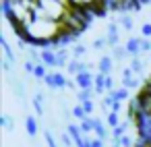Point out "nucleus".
Here are the masks:
<instances>
[{"label": "nucleus", "instance_id": "obj_26", "mask_svg": "<svg viewBox=\"0 0 151 147\" xmlns=\"http://www.w3.org/2000/svg\"><path fill=\"white\" fill-rule=\"evenodd\" d=\"M81 106H83V110H85V114H87V116H93V112H95V106H93V99H87V102H83Z\"/></svg>", "mask_w": 151, "mask_h": 147}, {"label": "nucleus", "instance_id": "obj_7", "mask_svg": "<svg viewBox=\"0 0 151 147\" xmlns=\"http://www.w3.org/2000/svg\"><path fill=\"white\" fill-rule=\"evenodd\" d=\"M25 130H27V135H29L31 139L40 133V122H37V116H33V114H25Z\"/></svg>", "mask_w": 151, "mask_h": 147}, {"label": "nucleus", "instance_id": "obj_1", "mask_svg": "<svg viewBox=\"0 0 151 147\" xmlns=\"http://www.w3.org/2000/svg\"><path fill=\"white\" fill-rule=\"evenodd\" d=\"M13 31L19 40H23L27 44H33L37 48H48L52 44H58L68 29L60 21H52V19H46V17H33L27 25L17 27Z\"/></svg>", "mask_w": 151, "mask_h": 147}, {"label": "nucleus", "instance_id": "obj_27", "mask_svg": "<svg viewBox=\"0 0 151 147\" xmlns=\"http://www.w3.org/2000/svg\"><path fill=\"white\" fill-rule=\"evenodd\" d=\"M141 37H149L151 40V23L149 21L141 25Z\"/></svg>", "mask_w": 151, "mask_h": 147}, {"label": "nucleus", "instance_id": "obj_12", "mask_svg": "<svg viewBox=\"0 0 151 147\" xmlns=\"http://www.w3.org/2000/svg\"><path fill=\"white\" fill-rule=\"evenodd\" d=\"M108 93H110L116 102H126V99H130V89H126V87H122V85L116 87L114 91H108Z\"/></svg>", "mask_w": 151, "mask_h": 147}, {"label": "nucleus", "instance_id": "obj_30", "mask_svg": "<svg viewBox=\"0 0 151 147\" xmlns=\"http://www.w3.org/2000/svg\"><path fill=\"white\" fill-rule=\"evenodd\" d=\"M106 89H108V91H114V89H116V87H114V79H112V75L106 77Z\"/></svg>", "mask_w": 151, "mask_h": 147}, {"label": "nucleus", "instance_id": "obj_31", "mask_svg": "<svg viewBox=\"0 0 151 147\" xmlns=\"http://www.w3.org/2000/svg\"><path fill=\"white\" fill-rule=\"evenodd\" d=\"M120 108H122V102H116V99H114V104H112L110 112H120Z\"/></svg>", "mask_w": 151, "mask_h": 147}, {"label": "nucleus", "instance_id": "obj_13", "mask_svg": "<svg viewBox=\"0 0 151 147\" xmlns=\"http://www.w3.org/2000/svg\"><path fill=\"white\" fill-rule=\"evenodd\" d=\"M112 58L118 62V60H126V58H130V54H128V50H126L124 44H118L116 48H112Z\"/></svg>", "mask_w": 151, "mask_h": 147}, {"label": "nucleus", "instance_id": "obj_16", "mask_svg": "<svg viewBox=\"0 0 151 147\" xmlns=\"http://www.w3.org/2000/svg\"><path fill=\"white\" fill-rule=\"evenodd\" d=\"M130 68H132V73L134 75H139V77H143V73H145V62L139 58V56H134L132 60H130V64H128Z\"/></svg>", "mask_w": 151, "mask_h": 147}, {"label": "nucleus", "instance_id": "obj_3", "mask_svg": "<svg viewBox=\"0 0 151 147\" xmlns=\"http://www.w3.org/2000/svg\"><path fill=\"white\" fill-rule=\"evenodd\" d=\"M73 79H75V83H77V87H79V89H93L95 75H93L91 71H83V73L75 75Z\"/></svg>", "mask_w": 151, "mask_h": 147}, {"label": "nucleus", "instance_id": "obj_21", "mask_svg": "<svg viewBox=\"0 0 151 147\" xmlns=\"http://www.w3.org/2000/svg\"><path fill=\"white\" fill-rule=\"evenodd\" d=\"M70 114H73V116H75V118H77L79 122L87 118V114H85V110H83V106H81V104H77V106L73 108V112H70Z\"/></svg>", "mask_w": 151, "mask_h": 147}, {"label": "nucleus", "instance_id": "obj_29", "mask_svg": "<svg viewBox=\"0 0 151 147\" xmlns=\"http://www.w3.org/2000/svg\"><path fill=\"white\" fill-rule=\"evenodd\" d=\"M23 68H25V73H27V75H33V68H35V62H33V60H25V64H23Z\"/></svg>", "mask_w": 151, "mask_h": 147}, {"label": "nucleus", "instance_id": "obj_23", "mask_svg": "<svg viewBox=\"0 0 151 147\" xmlns=\"http://www.w3.org/2000/svg\"><path fill=\"white\" fill-rule=\"evenodd\" d=\"M60 145H62V147H73V145H75V139L64 130V133L60 135Z\"/></svg>", "mask_w": 151, "mask_h": 147}, {"label": "nucleus", "instance_id": "obj_10", "mask_svg": "<svg viewBox=\"0 0 151 147\" xmlns=\"http://www.w3.org/2000/svg\"><path fill=\"white\" fill-rule=\"evenodd\" d=\"M116 23H118L124 31H130V29L134 27V19H132V15H128V13H120V15L116 17Z\"/></svg>", "mask_w": 151, "mask_h": 147}, {"label": "nucleus", "instance_id": "obj_32", "mask_svg": "<svg viewBox=\"0 0 151 147\" xmlns=\"http://www.w3.org/2000/svg\"><path fill=\"white\" fill-rule=\"evenodd\" d=\"M110 147H122V145H120L118 139H112V145H110Z\"/></svg>", "mask_w": 151, "mask_h": 147}, {"label": "nucleus", "instance_id": "obj_17", "mask_svg": "<svg viewBox=\"0 0 151 147\" xmlns=\"http://www.w3.org/2000/svg\"><path fill=\"white\" fill-rule=\"evenodd\" d=\"M48 73H50V68L46 66V64H35V68H33V79H37V81H44L46 77H48Z\"/></svg>", "mask_w": 151, "mask_h": 147}, {"label": "nucleus", "instance_id": "obj_9", "mask_svg": "<svg viewBox=\"0 0 151 147\" xmlns=\"http://www.w3.org/2000/svg\"><path fill=\"white\" fill-rule=\"evenodd\" d=\"M6 77H9V83L13 85L15 95H17V97H19V99H21V102L27 106V93H25V85H23L21 81H13V79H11V75H6Z\"/></svg>", "mask_w": 151, "mask_h": 147}, {"label": "nucleus", "instance_id": "obj_24", "mask_svg": "<svg viewBox=\"0 0 151 147\" xmlns=\"http://www.w3.org/2000/svg\"><path fill=\"white\" fill-rule=\"evenodd\" d=\"M0 122H2V124H4V128H6L9 133H11V130L15 128V122H13V118H11L9 114H2V118H0Z\"/></svg>", "mask_w": 151, "mask_h": 147}, {"label": "nucleus", "instance_id": "obj_8", "mask_svg": "<svg viewBox=\"0 0 151 147\" xmlns=\"http://www.w3.org/2000/svg\"><path fill=\"white\" fill-rule=\"evenodd\" d=\"M124 46H126V50H128L130 58H134V56H141V54H143V52H141V37H128Z\"/></svg>", "mask_w": 151, "mask_h": 147}, {"label": "nucleus", "instance_id": "obj_22", "mask_svg": "<svg viewBox=\"0 0 151 147\" xmlns=\"http://www.w3.org/2000/svg\"><path fill=\"white\" fill-rule=\"evenodd\" d=\"M44 139H46L48 147H58V141H56V137L50 133V128H44Z\"/></svg>", "mask_w": 151, "mask_h": 147}, {"label": "nucleus", "instance_id": "obj_11", "mask_svg": "<svg viewBox=\"0 0 151 147\" xmlns=\"http://www.w3.org/2000/svg\"><path fill=\"white\" fill-rule=\"evenodd\" d=\"M91 120H93V135L106 141V139H108V128L104 126V122H101L99 118H95V116H91Z\"/></svg>", "mask_w": 151, "mask_h": 147}, {"label": "nucleus", "instance_id": "obj_5", "mask_svg": "<svg viewBox=\"0 0 151 147\" xmlns=\"http://www.w3.org/2000/svg\"><path fill=\"white\" fill-rule=\"evenodd\" d=\"M106 40H108V46H110V48H116V46H118V42H120L118 23H110V25H108V31H106Z\"/></svg>", "mask_w": 151, "mask_h": 147}, {"label": "nucleus", "instance_id": "obj_28", "mask_svg": "<svg viewBox=\"0 0 151 147\" xmlns=\"http://www.w3.org/2000/svg\"><path fill=\"white\" fill-rule=\"evenodd\" d=\"M91 147H106V141L95 137V135H91Z\"/></svg>", "mask_w": 151, "mask_h": 147}, {"label": "nucleus", "instance_id": "obj_6", "mask_svg": "<svg viewBox=\"0 0 151 147\" xmlns=\"http://www.w3.org/2000/svg\"><path fill=\"white\" fill-rule=\"evenodd\" d=\"M112 71H114V58L112 56H101L99 60H97V73H101V75H112Z\"/></svg>", "mask_w": 151, "mask_h": 147}, {"label": "nucleus", "instance_id": "obj_2", "mask_svg": "<svg viewBox=\"0 0 151 147\" xmlns=\"http://www.w3.org/2000/svg\"><path fill=\"white\" fill-rule=\"evenodd\" d=\"M44 83H46L52 91H60V89H66V87H68V77H64L60 71H50L48 77L44 79Z\"/></svg>", "mask_w": 151, "mask_h": 147}, {"label": "nucleus", "instance_id": "obj_19", "mask_svg": "<svg viewBox=\"0 0 151 147\" xmlns=\"http://www.w3.org/2000/svg\"><path fill=\"white\" fill-rule=\"evenodd\" d=\"M106 122H108V126H110V128H116L122 120H120L118 112H108V114H106Z\"/></svg>", "mask_w": 151, "mask_h": 147}, {"label": "nucleus", "instance_id": "obj_4", "mask_svg": "<svg viewBox=\"0 0 151 147\" xmlns=\"http://www.w3.org/2000/svg\"><path fill=\"white\" fill-rule=\"evenodd\" d=\"M42 54V64H46L50 71L56 68V50L54 48H40Z\"/></svg>", "mask_w": 151, "mask_h": 147}, {"label": "nucleus", "instance_id": "obj_20", "mask_svg": "<svg viewBox=\"0 0 151 147\" xmlns=\"http://www.w3.org/2000/svg\"><path fill=\"white\" fill-rule=\"evenodd\" d=\"M70 52H73V58H81V56H85V54H87V48H85L83 44H75Z\"/></svg>", "mask_w": 151, "mask_h": 147}, {"label": "nucleus", "instance_id": "obj_25", "mask_svg": "<svg viewBox=\"0 0 151 147\" xmlns=\"http://www.w3.org/2000/svg\"><path fill=\"white\" fill-rule=\"evenodd\" d=\"M106 46H108V40H106V37H97V40H93V44H91L93 50H104Z\"/></svg>", "mask_w": 151, "mask_h": 147}, {"label": "nucleus", "instance_id": "obj_14", "mask_svg": "<svg viewBox=\"0 0 151 147\" xmlns=\"http://www.w3.org/2000/svg\"><path fill=\"white\" fill-rule=\"evenodd\" d=\"M106 77H108V75H101V73H97V75H95L93 89H95V93H99V95L108 93V89H106Z\"/></svg>", "mask_w": 151, "mask_h": 147}, {"label": "nucleus", "instance_id": "obj_15", "mask_svg": "<svg viewBox=\"0 0 151 147\" xmlns=\"http://www.w3.org/2000/svg\"><path fill=\"white\" fill-rule=\"evenodd\" d=\"M120 83H122V87H126V89H130V91L141 87V79H139V77H134V75H130V77H122V81H120Z\"/></svg>", "mask_w": 151, "mask_h": 147}, {"label": "nucleus", "instance_id": "obj_18", "mask_svg": "<svg viewBox=\"0 0 151 147\" xmlns=\"http://www.w3.org/2000/svg\"><path fill=\"white\" fill-rule=\"evenodd\" d=\"M93 95H95V89H79L77 91V102L83 104L87 99H93Z\"/></svg>", "mask_w": 151, "mask_h": 147}]
</instances>
